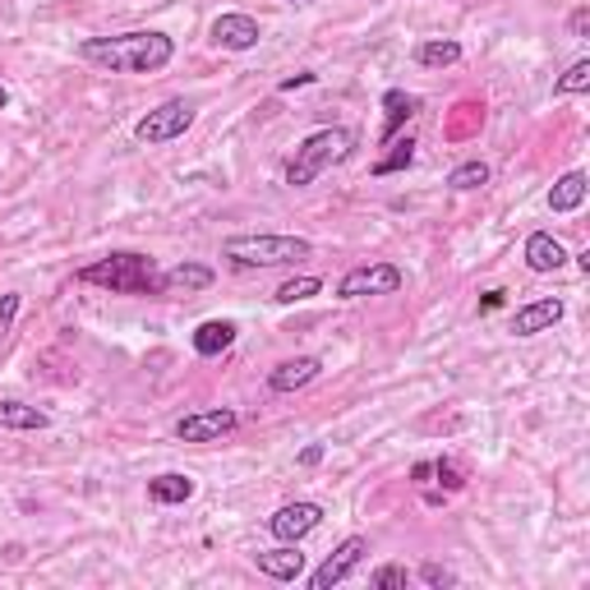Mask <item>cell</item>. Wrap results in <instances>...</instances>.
Instances as JSON below:
<instances>
[{"mask_svg":"<svg viewBox=\"0 0 590 590\" xmlns=\"http://www.w3.org/2000/svg\"><path fill=\"white\" fill-rule=\"evenodd\" d=\"M79 55L106 74H157L171 65L176 42L166 33L148 28V33H120V37H88Z\"/></svg>","mask_w":590,"mask_h":590,"instance_id":"1","label":"cell"},{"mask_svg":"<svg viewBox=\"0 0 590 590\" xmlns=\"http://www.w3.org/2000/svg\"><path fill=\"white\" fill-rule=\"evenodd\" d=\"M84 286H102L111 295H162V268L157 258H148L139 249H116L74 272Z\"/></svg>","mask_w":590,"mask_h":590,"instance_id":"2","label":"cell"},{"mask_svg":"<svg viewBox=\"0 0 590 590\" xmlns=\"http://www.w3.org/2000/svg\"><path fill=\"white\" fill-rule=\"evenodd\" d=\"M313 245L305 235H231L221 245V258H231L235 268H282V264H300L309 258Z\"/></svg>","mask_w":590,"mask_h":590,"instance_id":"3","label":"cell"},{"mask_svg":"<svg viewBox=\"0 0 590 590\" xmlns=\"http://www.w3.org/2000/svg\"><path fill=\"white\" fill-rule=\"evenodd\" d=\"M350 143H356V134L342 125H332V129H313V134L295 148V157L286 166V184H295V190H305V184H313L332 162H342L350 153Z\"/></svg>","mask_w":590,"mask_h":590,"instance_id":"4","label":"cell"},{"mask_svg":"<svg viewBox=\"0 0 590 590\" xmlns=\"http://www.w3.org/2000/svg\"><path fill=\"white\" fill-rule=\"evenodd\" d=\"M190 125H194V106L184 98H171V102H162L157 111H148V116L134 125V139L139 143H171Z\"/></svg>","mask_w":590,"mask_h":590,"instance_id":"5","label":"cell"},{"mask_svg":"<svg viewBox=\"0 0 590 590\" xmlns=\"http://www.w3.org/2000/svg\"><path fill=\"white\" fill-rule=\"evenodd\" d=\"M406 286V272L397 264H364V268H350L342 282H337V295L342 300H360V295H393Z\"/></svg>","mask_w":590,"mask_h":590,"instance_id":"6","label":"cell"},{"mask_svg":"<svg viewBox=\"0 0 590 590\" xmlns=\"http://www.w3.org/2000/svg\"><path fill=\"white\" fill-rule=\"evenodd\" d=\"M319 522H323L319 503H286V508H277L268 516V535L272 540H282V544H300L309 530H319Z\"/></svg>","mask_w":590,"mask_h":590,"instance_id":"7","label":"cell"},{"mask_svg":"<svg viewBox=\"0 0 590 590\" xmlns=\"http://www.w3.org/2000/svg\"><path fill=\"white\" fill-rule=\"evenodd\" d=\"M235 424H240V415L231 411V406H213V411L184 415V420L176 424V438H180V442H217V438L235 434Z\"/></svg>","mask_w":590,"mask_h":590,"instance_id":"8","label":"cell"},{"mask_svg":"<svg viewBox=\"0 0 590 590\" xmlns=\"http://www.w3.org/2000/svg\"><path fill=\"white\" fill-rule=\"evenodd\" d=\"M364 553H369V540H364V535H350V540H342V544H337V553H328V559H323V567H319V572H313V577H309V586H313V590H328V586L346 581L350 572L360 567V559H364Z\"/></svg>","mask_w":590,"mask_h":590,"instance_id":"9","label":"cell"},{"mask_svg":"<svg viewBox=\"0 0 590 590\" xmlns=\"http://www.w3.org/2000/svg\"><path fill=\"white\" fill-rule=\"evenodd\" d=\"M323 374V360L319 356H295V360H282L268 374V387L272 393H300V387H309L313 379Z\"/></svg>","mask_w":590,"mask_h":590,"instance_id":"10","label":"cell"},{"mask_svg":"<svg viewBox=\"0 0 590 590\" xmlns=\"http://www.w3.org/2000/svg\"><path fill=\"white\" fill-rule=\"evenodd\" d=\"M258 24L249 14H217V24H213V42L217 47H227V51H249L258 47Z\"/></svg>","mask_w":590,"mask_h":590,"instance_id":"11","label":"cell"},{"mask_svg":"<svg viewBox=\"0 0 590 590\" xmlns=\"http://www.w3.org/2000/svg\"><path fill=\"white\" fill-rule=\"evenodd\" d=\"M559 319H563V300H559V295H549V300H530V305L516 309L512 332H516V337H535V332L553 328Z\"/></svg>","mask_w":590,"mask_h":590,"instance_id":"12","label":"cell"},{"mask_svg":"<svg viewBox=\"0 0 590 590\" xmlns=\"http://www.w3.org/2000/svg\"><path fill=\"white\" fill-rule=\"evenodd\" d=\"M254 567L264 572V577H272V581H295L305 572V553L295 549V544L264 549V553H254Z\"/></svg>","mask_w":590,"mask_h":590,"instance_id":"13","label":"cell"},{"mask_svg":"<svg viewBox=\"0 0 590 590\" xmlns=\"http://www.w3.org/2000/svg\"><path fill=\"white\" fill-rule=\"evenodd\" d=\"M563 264H567V249H563L549 231L526 235V268H530V272H559Z\"/></svg>","mask_w":590,"mask_h":590,"instance_id":"14","label":"cell"},{"mask_svg":"<svg viewBox=\"0 0 590 590\" xmlns=\"http://www.w3.org/2000/svg\"><path fill=\"white\" fill-rule=\"evenodd\" d=\"M194 350L203 360H213V356H221V350H231L235 346V323L231 319H208V323H198L194 328Z\"/></svg>","mask_w":590,"mask_h":590,"instance_id":"15","label":"cell"},{"mask_svg":"<svg viewBox=\"0 0 590 590\" xmlns=\"http://www.w3.org/2000/svg\"><path fill=\"white\" fill-rule=\"evenodd\" d=\"M383 111H387V120H383V134H379V139L393 143V139L401 134V125L420 111V102L411 98V92H401V88H387V92H383Z\"/></svg>","mask_w":590,"mask_h":590,"instance_id":"16","label":"cell"},{"mask_svg":"<svg viewBox=\"0 0 590 590\" xmlns=\"http://www.w3.org/2000/svg\"><path fill=\"white\" fill-rule=\"evenodd\" d=\"M148 498L162 508H171V503H190L194 498V479L190 475H180V471H166V475H153L148 479Z\"/></svg>","mask_w":590,"mask_h":590,"instance_id":"17","label":"cell"},{"mask_svg":"<svg viewBox=\"0 0 590 590\" xmlns=\"http://www.w3.org/2000/svg\"><path fill=\"white\" fill-rule=\"evenodd\" d=\"M51 415L28 401H0V429H47Z\"/></svg>","mask_w":590,"mask_h":590,"instance_id":"18","label":"cell"},{"mask_svg":"<svg viewBox=\"0 0 590 590\" xmlns=\"http://www.w3.org/2000/svg\"><path fill=\"white\" fill-rule=\"evenodd\" d=\"M213 286V268L203 264H176L171 272H162V291H208Z\"/></svg>","mask_w":590,"mask_h":590,"instance_id":"19","label":"cell"},{"mask_svg":"<svg viewBox=\"0 0 590 590\" xmlns=\"http://www.w3.org/2000/svg\"><path fill=\"white\" fill-rule=\"evenodd\" d=\"M581 203H586V176H581V171H567V176L549 190V208H553V213H577Z\"/></svg>","mask_w":590,"mask_h":590,"instance_id":"20","label":"cell"},{"mask_svg":"<svg viewBox=\"0 0 590 590\" xmlns=\"http://www.w3.org/2000/svg\"><path fill=\"white\" fill-rule=\"evenodd\" d=\"M415 61H420L424 69L457 65V61H461V42H452V37H434V42H420V47H415Z\"/></svg>","mask_w":590,"mask_h":590,"instance_id":"21","label":"cell"},{"mask_svg":"<svg viewBox=\"0 0 590 590\" xmlns=\"http://www.w3.org/2000/svg\"><path fill=\"white\" fill-rule=\"evenodd\" d=\"M448 184L457 194H471V190H479V184H489V166L485 162H461L457 171L448 176Z\"/></svg>","mask_w":590,"mask_h":590,"instance_id":"22","label":"cell"},{"mask_svg":"<svg viewBox=\"0 0 590 590\" xmlns=\"http://www.w3.org/2000/svg\"><path fill=\"white\" fill-rule=\"evenodd\" d=\"M387 148H393V153H387V157L374 166V176H393V171H401V166H411V157H415V139H411V134L393 139Z\"/></svg>","mask_w":590,"mask_h":590,"instance_id":"23","label":"cell"},{"mask_svg":"<svg viewBox=\"0 0 590 590\" xmlns=\"http://www.w3.org/2000/svg\"><path fill=\"white\" fill-rule=\"evenodd\" d=\"M319 291H323L319 277H291V282L277 286V300H282V305H300V300H309V295H319Z\"/></svg>","mask_w":590,"mask_h":590,"instance_id":"24","label":"cell"},{"mask_svg":"<svg viewBox=\"0 0 590 590\" xmlns=\"http://www.w3.org/2000/svg\"><path fill=\"white\" fill-rule=\"evenodd\" d=\"M590 88V61H577V65H567V74L559 84H553V92L559 98H572V92H586Z\"/></svg>","mask_w":590,"mask_h":590,"instance_id":"25","label":"cell"},{"mask_svg":"<svg viewBox=\"0 0 590 590\" xmlns=\"http://www.w3.org/2000/svg\"><path fill=\"white\" fill-rule=\"evenodd\" d=\"M14 319H18V295L10 291V295H0V342L14 332Z\"/></svg>","mask_w":590,"mask_h":590,"instance_id":"26","label":"cell"},{"mask_svg":"<svg viewBox=\"0 0 590 590\" xmlns=\"http://www.w3.org/2000/svg\"><path fill=\"white\" fill-rule=\"evenodd\" d=\"M420 581H424V586H457V572L438 567V563H424V567H420Z\"/></svg>","mask_w":590,"mask_h":590,"instance_id":"27","label":"cell"},{"mask_svg":"<svg viewBox=\"0 0 590 590\" xmlns=\"http://www.w3.org/2000/svg\"><path fill=\"white\" fill-rule=\"evenodd\" d=\"M374 586H379V590H397V586H406V572H401L397 563H387V567L374 572Z\"/></svg>","mask_w":590,"mask_h":590,"instance_id":"28","label":"cell"},{"mask_svg":"<svg viewBox=\"0 0 590 590\" xmlns=\"http://www.w3.org/2000/svg\"><path fill=\"white\" fill-rule=\"evenodd\" d=\"M434 475H438V479H442V485H448V489H461V485H466V479H461V471L452 466L448 457H438V461H434Z\"/></svg>","mask_w":590,"mask_h":590,"instance_id":"29","label":"cell"},{"mask_svg":"<svg viewBox=\"0 0 590 590\" xmlns=\"http://www.w3.org/2000/svg\"><path fill=\"white\" fill-rule=\"evenodd\" d=\"M567 28H572V37H586V33H590V10H586V5H581V10H572Z\"/></svg>","mask_w":590,"mask_h":590,"instance_id":"30","label":"cell"},{"mask_svg":"<svg viewBox=\"0 0 590 590\" xmlns=\"http://www.w3.org/2000/svg\"><path fill=\"white\" fill-rule=\"evenodd\" d=\"M319 461H323V442H309L300 452V466H319Z\"/></svg>","mask_w":590,"mask_h":590,"instance_id":"31","label":"cell"},{"mask_svg":"<svg viewBox=\"0 0 590 590\" xmlns=\"http://www.w3.org/2000/svg\"><path fill=\"white\" fill-rule=\"evenodd\" d=\"M498 305H503V291H489V295H485V305H479V313H493Z\"/></svg>","mask_w":590,"mask_h":590,"instance_id":"32","label":"cell"},{"mask_svg":"<svg viewBox=\"0 0 590 590\" xmlns=\"http://www.w3.org/2000/svg\"><path fill=\"white\" fill-rule=\"evenodd\" d=\"M305 84H313V74H295V79L282 84V92H295V88H305Z\"/></svg>","mask_w":590,"mask_h":590,"instance_id":"33","label":"cell"},{"mask_svg":"<svg viewBox=\"0 0 590 590\" xmlns=\"http://www.w3.org/2000/svg\"><path fill=\"white\" fill-rule=\"evenodd\" d=\"M5 106H10V92H5V88H0V111H5Z\"/></svg>","mask_w":590,"mask_h":590,"instance_id":"34","label":"cell"},{"mask_svg":"<svg viewBox=\"0 0 590 590\" xmlns=\"http://www.w3.org/2000/svg\"><path fill=\"white\" fill-rule=\"evenodd\" d=\"M286 5H295V0H286Z\"/></svg>","mask_w":590,"mask_h":590,"instance_id":"35","label":"cell"}]
</instances>
